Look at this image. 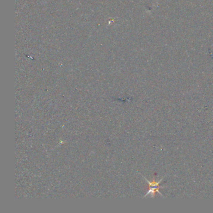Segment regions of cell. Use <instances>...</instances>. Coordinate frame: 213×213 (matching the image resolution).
<instances>
[{"label":"cell","mask_w":213,"mask_h":213,"mask_svg":"<svg viewBox=\"0 0 213 213\" xmlns=\"http://www.w3.org/2000/svg\"><path fill=\"white\" fill-rule=\"evenodd\" d=\"M142 176L144 178L145 180H146V181H147V183H148V186H149V188H164V186H160V184H161V181L163 180L164 178H161V179H160V180H159V181H158V182H156L155 181H153L152 182H150V181H148V179H146L144 176L142 175Z\"/></svg>","instance_id":"1"}]
</instances>
